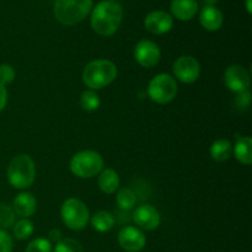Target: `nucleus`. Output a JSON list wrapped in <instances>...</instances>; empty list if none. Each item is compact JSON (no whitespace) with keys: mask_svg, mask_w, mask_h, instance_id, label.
I'll return each instance as SVG.
<instances>
[{"mask_svg":"<svg viewBox=\"0 0 252 252\" xmlns=\"http://www.w3.org/2000/svg\"><path fill=\"white\" fill-rule=\"evenodd\" d=\"M15 212L6 204H0V228H11L15 224Z\"/></svg>","mask_w":252,"mask_h":252,"instance_id":"393cba45","label":"nucleus"},{"mask_svg":"<svg viewBox=\"0 0 252 252\" xmlns=\"http://www.w3.org/2000/svg\"><path fill=\"white\" fill-rule=\"evenodd\" d=\"M117 201L118 207L123 211H130L133 207L135 206V202H137V198H135V193L130 189H122L117 193Z\"/></svg>","mask_w":252,"mask_h":252,"instance_id":"4be33fe9","label":"nucleus"},{"mask_svg":"<svg viewBox=\"0 0 252 252\" xmlns=\"http://www.w3.org/2000/svg\"><path fill=\"white\" fill-rule=\"evenodd\" d=\"M250 102H251V94L250 91H249V89L245 91H241V93H239L238 95H236L235 103L239 108H248L249 106H250Z\"/></svg>","mask_w":252,"mask_h":252,"instance_id":"c85d7f7f","label":"nucleus"},{"mask_svg":"<svg viewBox=\"0 0 252 252\" xmlns=\"http://www.w3.org/2000/svg\"><path fill=\"white\" fill-rule=\"evenodd\" d=\"M33 224L29 219H21L12 225V233L17 240H25L33 233Z\"/></svg>","mask_w":252,"mask_h":252,"instance_id":"412c9836","label":"nucleus"},{"mask_svg":"<svg viewBox=\"0 0 252 252\" xmlns=\"http://www.w3.org/2000/svg\"><path fill=\"white\" fill-rule=\"evenodd\" d=\"M133 220L144 230H154L160 224V214L150 204H142L135 208L133 213Z\"/></svg>","mask_w":252,"mask_h":252,"instance_id":"ddd939ff","label":"nucleus"},{"mask_svg":"<svg viewBox=\"0 0 252 252\" xmlns=\"http://www.w3.org/2000/svg\"><path fill=\"white\" fill-rule=\"evenodd\" d=\"M120 246L127 252H139L143 250L147 243L145 235L142 230L134 226H125L118 234Z\"/></svg>","mask_w":252,"mask_h":252,"instance_id":"9b49d317","label":"nucleus"},{"mask_svg":"<svg viewBox=\"0 0 252 252\" xmlns=\"http://www.w3.org/2000/svg\"><path fill=\"white\" fill-rule=\"evenodd\" d=\"M223 14L216 6H204L199 14V22L207 31H217L223 25Z\"/></svg>","mask_w":252,"mask_h":252,"instance_id":"dca6fc26","label":"nucleus"},{"mask_svg":"<svg viewBox=\"0 0 252 252\" xmlns=\"http://www.w3.org/2000/svg\"><path fill=\"white\" fill-rule=\"evenodd\" d=\"M49 238L52 239V240H56L57 243H58L59 240H61V233H59L58 230H56V231H51V234H49Z\"/></svg>","mask_w":252,"mask_h":252,"instance_id":"7c9ffc66","label":"nucleus"},{"mask_svg":"<svg viewBox=\"0 0 252 252\" xmlns=\"http://www.w3.org/2000/svg\"><path fill=\"white\" fill-rule=\"evenodd\" d=\"M36 179V166L29 155L15 157L7 167V180L15 189H24L31 186Z\"/></svg>","mask_w":252,"mask_h":252,"instance_id":"20e7f679","label":"nucleus"},{"mask_svg":"<svg viewBox=\"0 0 252 252\" xmlns=\"http://www.w3.org/2000/svg\"><path fill=\"white\" fill-rule=\"evenodd\" d=\"M15 79V70L10 64H1L0 65V84L6 85L12 83Z\"/></svg>","mask_w":252,"mask_h":252,"instance_id":"bb28decb","label":"nucleus"},{"mask_svg":"<svg viewBox=\"0 0 252 252\" xmlns=\"http://www.w3.org/2000/svg\"><path fill=\"white\" fill-rule=\"evenodd\" d=\"M161 57L159 46L149 39H143L138 42L134 48V58L138 64L144 68H153L157 65Z\"/></svg>","mask_w":252,"mask_h":252,"instance_id":"1a4fd4ad","label":"nucleus"},{"mask_svg":"<svg viewBox=\"0 0 252 252\" xmlns=\"http://www.w3.org/2000/svg\"><path fill=\"white\" fill-rule=\"evenodd\" d=\"M100 97L93 90L84 91L80 97V105L85 111H95L100 107Z\"/></svg>","mask_w":252,"mask_h":252,"instance_id":"5701e85b","label":"nucleus"},{"mask_svg":"<svg viewBox=\"0 0 252 252\" xmlns=\"http://www.w3.org/2000/svg\"><path fill=\"white\" fill-rule=\"evenodd\" d=\"M120 186V176L113 169H105L98 176V187L106 194H111Z\"/></svg>","mask_w":252,"mask_h":252,"instance_id":"f3484780","label":"nucleus"},{"mask_svg":"<svg viewBox=\"0 0 252 252\" xmlns=\"http://www.w3.org/2000/svg\"><path fill=\"white\" fill-rule=\"evenodd\" d=\"M14 241L11 235L4 229H0V252H11Z\"/></svg>","mask_w":252,"mask_h":252,"instance_id":"cd10ccee","label":"nucleus"},{"mask_svg":"<svg viewBox=\"0 0 252 252\" xmlns=\"http://www.w3.org/2000/svg\"><path fill=\"white\" fill-rule=\"evenodd\" d=\"M211 157L216 161H225L231 157L233 145L226 139H218L211 145Z\"/></svg>","mask_w":252,"mask_h":252,"instance_id":"6ab92c4d","label":"nucleus"},{"mask_svg":"<svg viewBox=\"0 0 252 252\" xmlns=\"http://www.w3.org/2000/svg\"><path fill=\"white\" fill-rule=\"evenodd\" d=\"M7 102V91L6 88L4 85L0 84V112L4 110V107L6 106Z\"/></svg>","mask_w":252,"mask_h":252,"instance_id":"c756f323","label":"nucleus"},{"mask_svg":"<svg viewBox=\"0 0 252 252\" xmlns=\"http://www.w3.org/2000/svg\"><path fill=\"white\" fill-rule=\"evenodd\" d=\"M91 225L98 233H106L110 231L115 225V218L110 212L100 211L91 218Z\"/></svg>","mask_w":252,"mask_h":252,"instance_id":"aec40b11","label":"nucleus"},{"mask_svg":"<svg viewBox=\"0 0 252 252\" xmlns=\"http://www.w3.org/2000/svg\"><path fill=\"white\" fill-rule=\"evenodd\" d=\"M177 83L169 74H158L148 86V95L154 102L165 105L176 97Z\"/></svg>","mask_w":252,"mask_h":252,"instance_id":"423d86ee","label":"nucleus"},{"mask_svg":"<svg viewBox=\"0 0 252 252\" xmlns=\"http://www.w3.org/2000/svg\"><path fill=\"white\" fill-rule=\"evenodd\" d=\"M117 78V66L107 59L93 61L83 71V81L91 90L106 88Z\"/></svg>","mask_w":252,"mask_h":252,"instance_id":"f03ea898","label":"nucleus"},{"mask_svg":"<svg viewBox=\"0 0 252 252\" xmlns=\"http://www.w3.org/2000/svg\"><path fill=\"white\" fill-rule=\"evenodd\" d=\"M62 220L71 230H81L89 221V209L78 198H69L62 206Z\"/></svg>","mask_w":252,"mask_h":252,"instance_id":"0eeeda50","label":"nucleus"},{"mask_svg":"<svg viewBox=\"0 0 252 252\" xmlns=\"http://www.w3.org/2000/svg\"><path fill=\"white\" fill-rule=\"evenodd\" d=\"M207 4V6H214V5L218 2V0H204Z\"/></svg>","mask_w":252,"mask_h":252,"instance_id":"2f4dec72","label":"nucleus"},{"mask_svg":"<svg viewBox=\"0 0 252 252\" xmlns=\"http://www.w3.org/2000/svg\"><path fill=\"white\" fill-rule=\"evenodd\" d=\"M52 243L48 239L37 238L27 245L26 252H52Z\"/></svg>","mask_w":252,"mask_h":252,"instance_id":"a878e982","label":"nucleus"},{"mask_svg":"<svg viewBox=\"0 0 252 252\" xmlns=\"http://www.w3.org/2000/svg\"><path fill=\"white\" fill-rule=\"evenodd\" d=\"M103 169V159L95 150H84L70 160V170L79 179H90Z\"/></svg>","mask_w":252,"mask_h":252,"instance_id":"39448f33","label":"nucleus"},{"mask_svg":"<svg viewBox=\"0 0 252 252\" xmlns=\"http://www.w3.org/2000/svg\"><path fill=\"white\" fill-rule=\"evenodd\" d=\"M53 252H84V248L74 239H63L57 243Z\"/></svg>","mask_w":252,"mask_h":252,"instance_id":"b1692460","label":"nucleus"},{"mask_svg":"<svg viewBox=\"0 0 252 252\" xmlns=\"http://www.w3.org/2000/svg\"><path fill=\"white\" fill-rule=\"evenodd\" d=\"M145 29L154 34H164L171 31L174 26V20L170 14L161 10L152 11L147 15L144 20Z\"/></svg>","mask_w":252,"mask_h":252,"instance_id":"f8f14e48","label":"nucleus"},{"mask_svg":"<svg viewBox=\"0 0 252 252\" xmlns=\"http://www.w3.org/2000/svg\"><path fill=\"white\" fill-rule=\"evenodd\" d=\"M224 81L226 88L233 93H241L248 90L251 84L249 71L241 65H230L224 73Z\"/></svg>","mask_w":252,"mask_h":252,"instance_id":"9d476101","label":"nucleus"},{"mask_svg":"<svg viewBox=\"0 0 252 252\" xmlns=\"http://www.w3.org/2000/svg\"><path fill=\"white\" fill-rule=\"evenodd\" d=\"M12 209H14L15 214L22 217V218H29V217L33 216L37 208V201L34 196L30 192H22V193L17 194L14 199V204H12Z\"/></svg>","mask_w":252,"mask_h":252,"instance_id":"2eb2a0df","label":"nucleus"},{"mask_svg":"<svg viewBox=\"0 0 252 252\" xmlns=\"http://www.w3.org/2000/svg\"><path fill=\"white\" fill-rule=\"evenodd\" d=\"M234 155L244 165L252 162V139L250 137H241L234 145Z\"/></svg>","mask_w":252,"mask_h":252,"instance_id":"a211bd4d","label":"nucleus"},{"mask_svg":"<svg viewBox=\"0 0 252 252\" xmlns=\"http://www.w3.org/2000/svg\"><path fill=\"white\" fill-rule=\"evenodd\" d=\"M246 9H248L249 14L252 12V7H251V0H246Z\"/></svg>","mask_w":252,"mask_h":252,"instance_id":"473e14b6","label":"nucleus"},{"mask_svg":"<svg viewBox=\"0 0 252 252\" xmlns=\"http://www.w3.org/2000/svg\"><path fill=\"white\" fill-rule=\"evenodd\" d=\"M174 74L180 81L185 84L194 83L201 74L198 61L191 56H182L174 63Z\"/></svg>","mask_w":252,"mask_h":252,"instance_id":"6e6552de","label":"nucleus"},{"mask_svg":"<svg viewBox=\"0 0 252 252\" xmlns=\"http://www.w3.org/2000/svg\"><path fill=\"white\" fill-rule=\"evenodd\" d=\"M93 9V0H56L54 16L65 26H74L83 21Z\"/></svg>","mask_w":252,"mask_h":252,"instance_id":"7ed1b4c3","label":"nucleus"},{"mask_svg":"<svg viewBox=\"0 0 252 252\" xmlns=\"http://www.w3.org/2000/svg\"><path fill=\"white\" fill-rule=\"evenodd\" d=\"M171 14L181 21H189L196 16L198 11V1L197 0H172Z\"/></svg>","mask_w":252,"mask_h":252,"instance_id":"4468645a","label":"nucleus"},{"mask_svg":"<svg viewBox=\"0 0 252 252\" xmlns=\"http://www.w3.org/2000/svg\"><path fill=\"white\" fill-rule=\"evenodd\" d=\"M123 19L122 5L116 0H102L91 12V27L100 36H112Z\"/></svg>","mask_w":252,"mask_h":252,"instance_id":"f257e3e1","label":"nucleus"}]
</instances>
